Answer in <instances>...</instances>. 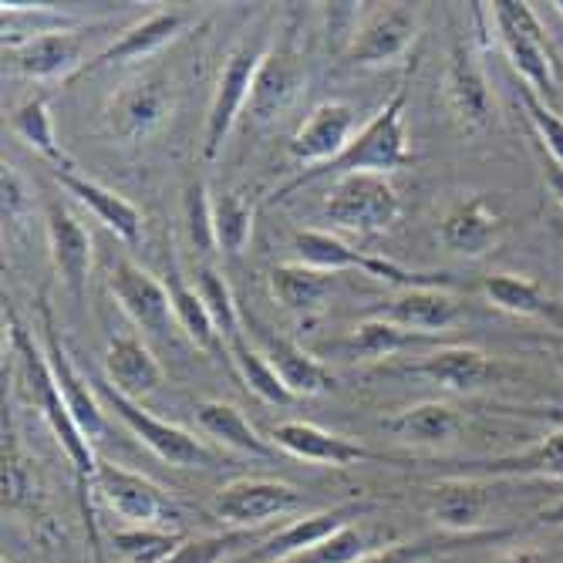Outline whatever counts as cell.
Instances as JSON below:
<instances>
[{
  "instance_id": "1",
  "label": "cell",
  "mask_w": 563,
  "mask_h": 563,
  "mask_svg": "<svg viewBox=\"0 0 563 563\" xmlns=\"http://www.w3.org/2000/svg\"><path fill=\"white\" fill-rule=\"evenodd\" d=\"M4 321H8L11 354H14V362H18V385H21V395L37 408L41 416H44L47 429L55 432L62 452L68 455V463H71V470H75V479H78L81 514H85V523H88V533H91L95 560H98V563H106V556H101V547H98L95 523H91V496H88V489L95 486V476H98V463H101V459H95L88 435H85V432L78 429V422L71 419L68 405H65V395H62V388H58V382H55V372H51V365H47L44 347L34 344V338L27 334V328L18 321L14 311H8Z\"/></svg>"
},
{
  "instance_id": "2",
  "label": "cell",
  "mask_w": 563,
  "mask_h": 563,
  "mask_svg": "<svg viewBox=\"0 0 563 563\" xmlns=\"http://www.w3.org/2000/svg\"><path fill=\"white\" fill-rule=\"evenodd\" d=\"M419 71V47L416 55L405 62V71L391 91V98L382 106V112L351 139V145L341 152V156L328 166L318 169H303L297 173L290 183H284L274 199H287L290 192L311 186L324 176H351V173H378L388 176L395 169H405L412 163V145H408V132H405V106H408V91H412V78Z\"/></svg>"
},
{
  "instance_id": "3",
  "label": "cell",
  "mask_w": 563,
  "mask_h": 563,
  "mask_svg": "<svg viewBox=\"0 0 563 563\" xmlns=\"http://www.w3.org/2000/svg\"><path fill=\"white\" fill-rule=\"evenodd\" d=\"M271 51V34L267 27H253L246 31L236 47L227 55L223 68H220V78H217V91H213V101H210V112H207V122H202V159L213 163L220 159V152L233 132V125L240 122V115H246L250 109V98H253V85H257V75H261V65Z\"/></svg>"
},
{
  "instance_id": "4",
  "label": "cell",
  "mask_w": 563,
  "mask_h": 563,
  "mask_svg": "<svg viewBox=\"0 0 563 563\" xmlns=\"http://www.w3.org/2000/svg\"><path fill=\"white\" fill-rule=\"evenodd\" d=\"M486 11L496 24L499 47L506 51L514 71L523 78L527 88H533L547 101V106H556L560 101V62L553 55V47H550L533 8L520 4V0H496V4H486Z\"/></svg>"
},
{
  "instance_id": "5",
  "label": "cell",
  "mask_w": 563,
  "mask_h": 563,
  "mask_svg": "<svg viewBox=\"0 0 563 563\" xmlns=\"http://www.w3.org/2000/svg\"><path fill=\"white\" fill-rule=\"evenodd\" d=\"M91 385H95L101 405H106V412H112L152 455H159L163 463L179 466V470H192V466L210 470V466H217V452L210 445H202L183 426L156 419L152 412H145L135 398H125L122 391H115L109 382H91Z\"/></svg>"
},
{
  "instance_id": "6",
  "label": "cell",
  "mask_w": 563,
  "mask_h": 563,
  "mask_svg": "<svg viewBox=\"0 0 563 563\" xmlns=\"http://www.w3.org/2000/svg\"><path fill=\"white\" fill-rule=\"evenodd\" d=\"M91 493L106 503L115 517H122L129 527H159V530H179L186 520L179 503L156 486L148 476L125 470L119 463H98V476Z\"/></svg>"
},
{
  "instance_id": "7",
  "label": "cell",
  "mask_w": 563,
  "mask_h": 563,
  "mask_svg": "<svg viewBox=\"0 0 563 563\" xmlns=\"http://www.w3.org/2000/svg\"><path fill=\"white\" fill-rule=\"evenodd\" d=\"M324 217L347 233H385L401 217V199L388 176L351 173L328 189Z\"/></svg>"
},
{
  "instance_id": "8",
  "label": "cell",
  "mask_w": 563,
  "mask_h": 563,
  "mask_svg": "<svg viewBox=\"0 0 563 563\" xmlns=\"http://www.w3.org/2000/svg\"><path fill=\"white\" fill-rule=\"evenodd\" d=\"M294 246L300 253V264L318 267L324 274H341V271H365L375 280H385L398 290H416V287H449V274H422V271H408L395 261L372 257V253H357L338 236L324 230H300L294 236Z\"/></svg>"
},
{
  "instance_id": "9",
  "label": "cell",
  "mask_w": 563,
  "mask_h": 563,
  "mask_svg": "<svg viewBox=\"0 0 563 563\" xmlns=\"http://www.w3.org/2000/svg\"><path fill=\"white\" fill-rule=\"evenodd\" d=\"M176 85L166 71H145L125 81L106 106V129L119 142H142L173 112Z\"/></svg>"
},
{
  "instance_id": "10",
  "label": "cell",
  "mask_w": 563,
  "mask_h": 563,
  "mask_svg": "<svg viewBox=\"0 0 563 563\" xmlns=\"http://www.w3.org/2000/svg\"><path fill=\"white\" fill-rule=\"evenodd\" d=\"M37 314H41V334H44V354H47V365L55 372V382L65 395V405L71 419L78 422V429L88 435V442H98L101 435L109 432V416H106V405H101L95 385L75 368L71 354L58 334V324H55V314H51V303H47V294L37 297Z\"/></svg>"
},
{
  "instance_id": "11",
  "label": "cell",
  "mask_w": 563,
  "mask_h": 563,
  "mask_svg": "<svg viewBox=\"0 0 563 563\" xmlns=\"http://www.w3.org/2000/svg\"><path fill=\"white\" fill-rule=\"evenodd\" d=\"M300 506H303V493L297 486L284 479H267V476H246V479L227 483L213 496L210 509L230 530H246V527L280 520Z\"/></svg>"
},
{
  "instance_id": "12",
  "label": "cell",
  "mask_w": 563,
  "mask_h": 563,
  "mask_svg": "<svg viewBox=\"0 0 563 563\" xmlns=\"http://www.w3.org/2000/svg\"><path fill=\"white\" fill-rule=\"evenodd\" d=\"M109 290L129 314V321L148 338H169V331L176 328L169 287L159 277L142 271L125 253H119L109 267Z\"/></svg>"
},
{
  "instance_id": "13",
  "label": "cell",
  "mask_w": 563,
  "mask_h": 563,
  "mask_svg": "<svg viewBox=\"0 0 563 563\" xmlns=\"http://www.w3.org/2000/svg\"><path fill=\"white\" fill-rule=\"evenodd\" d=\"M419 21H422V11L408 4H388V8L372 11L354 27L347 51H344V62L354 68H378L408 55L412 44L419 41Z\"/></svg>"
},
{
  "instance_id": "14",
  "label": "cell",
  "mask_w": 563,
  "mask_h": 563,
  "mask_svg": "<svg viewBox=\"0 0 563 563\" xmlns=\"http://www.w3.org/2000/svg\"><path fill=\"white\" fill-rule=\"evenodd\" d=\"M303 81H307L303 55H300V47L294 44V37L287 34L280 44H271V51H267L261 75H257V85H253L246 119L253 125L277 122L297 101V95L303 91Z\"/></svg>"
},
{
  "instance_id": "15",
  "label": "cell",
  "mask_w": 563,
  "mask_h": 563,
  "mask_svg": "<svg viewBox=\"0 0 563 563\" xmlns=\"http://www.w3.org/2000/svg\"><path fill=\"white\" fill-rule=\"evenodd\" d=\"M44 230H47V250L51 264L62 284L68 287L75 303H85L88 277H91V236L81 227V220L65 207L62 199H44Z\"/></svg>"
},
{
  "instance_id": "16",
  "label": "cell",
  "mask_w": 563,
  "mask_h": 563,
  "mask_svg": "<svg viewBox=\"0 0 563 563\" xmlns=\"http://www.w3.org/2000/svg\"><path fill=\"white\" fill-rule=\"evenodd\" d=\"M85 44H88V34H81L75 27L37 34V37L11 47V58H14L11 65L18 75H24L31 81H68V78L81 75L88 65Z\"/></svg>"
},
{
  "instance_id": "17",
  "label": "cell",
  "mask_w": 563,
  "mask_h": 563,
  "mask_svg": "<svg viewBox=\"0 0 563 563\" xmlns=\"http://www.w3.org/2000/svg\"><path fill=\"white\" fill-rule=\"evenodd\" d=\"M368 503H347V506H331V509H321V514H307L294 523H287L284 530H277L274 537H267L261 547L246 550L236 563H277V560H287L307 547H318L324 543L328 537H334L338 530L351 527L362 514H368Z\"/></svg>"
},
{
  "instance_id": "18",
  "label": "cell",
  "mask_w": 563,
  "mask_h": 563,
  "mask_svg": "<svg viewBox=\"0 0 563 563\" xmlns=\"http://www.w3.org/2000/svg\"><path fill=\"white\" fill-rule=\"evenodd\" d=\"M489 506H493L489 479L452 476L429 489V517L439 523L442 533H452V537L483 533Z\"/></svg>"
},
{
  "instance_id": "19",
  "label": "cell",
  "mask_w": 563,
  "mask_h": 563,
  "mask_svg": "<svg viewBox=\"0 0 563 563\" xmlns=\"http://www.w3.org/2000/svg\"><path fill=\"white\" fill-rule=\"evenodd\" d=\"M372 318L391 321L398 328L419 331V334H445L459 318H463V300L449 294V287H416L398 290L388 300L372 307Z\"/></svg>"
},
{
  "instance_id": "20",
  "label": "cell",
  "mask_w": 563,
  "mask_h": 563,
  "mask_svg": "<svg viewBox=\"0 0 563 563\" xmlns=\"http://www.w3.org/2000/svg\"><path fill=\"white\" fill-rule=\"evenodd\" d=\"M271 442H274V449H284L287 455L300 459V463L331 466V470H347V466L375 459L362 442L328 432L314 422H280L271 429Z\"/></svg>"
},
{
  "instance_id": "21",
  "label": "cell",
  "mask_w": 563,
  "mask_h": 563,
  "mask_svg": "<svg viewBox=\"0 0 563 563\" xmlns=\"http://www.w3.org/2000/svg\"><path fill=\"white\" fill-rule=\"evenodd\" d=\"M445 98L449 109L466 129H486L493 119V98L489 85L479 65L476 47L466 37L452 41V58H449V75H445Z\"/></svg>"
},
{
  "instance_id": "22",
  "label": "cell",
  "mask_w": 563,
  "mask_h": 563,
  "mask_svg": "<svg viewBox=\"0 0 563 563\" xmlns=\"http://www.w3.org/2000/svg\"><path fill=\"white\" fill-rule=\"evenodd\" d=\"M351 132H354V109L347 101H324L294 132L287 152L307 169H318L334 163L351 145Z\"/></svg>"
},
{
  "instance_id": "23",
  "label": "cell",
  "mask_w": 563,
  "mask_h": 563,
  "mask_svg": "<svg viewBox=\"0 0 563 563\" xmlns=\"http://www.w3.org/2000/svg\"><path fill=\"white\" fill-rule=\"evenodd\" d=\"M493 357L473 344H442L429 351L422 362L405 365V375L426 378L452 395H473L493 378Z\"/></svg>"
},
{
  "instance_id": "24",
  "label": "cell",
  "mask_w": 563,
  "mask_h": 563,
  "mask_svg": "<svg viewBox=\"0 0 563 563\" xmlns=\"http://www.w3.org/2000/svg\"><path fill=\"white\" fill-rule=\"evenodd\" d=\"M506 233V223L499 213L489 210V202L483 196H466L442 217L439 223V240L445 250L459 253V257H486L489 250L499 246Z\"/></svg>"
},
{
  "instance_id": "25",
  "label": "cell",
  "mask_w": 563,
  "mask_h": 563,
  "mask_svg": "<svg viewBox=\"0 0 563 563\" xmlns=\"http://www.w3.org/2000/svg\"><path fill=\"white\" fill-rule=\"evenodd\" d=\"M459 476L476 479H563V429L547 432L540 442L493 459H473Z\"/></svg>"
},
{
  "instance_id": "26",
  "label": "cell",
  "mask_w": 563,
  "mask_h": 563,
  "mask_svg": "<svg viewBox=\"0 0 563 563\" xmlns=\"http://www.w3.org/2000/svg\"><path fill=\"white\" fill-rule=\"evenodd\" d=\"M183 27H186V14H179V11H156V14H148V18H142L139 24H132L129 31H122L112 44H106L101 51H95L81 75H91V71H101V68H112V65H122V62L152 58V55H156V51H163L173 37H179Z\"/></svg>"
},
{
  "instance_id": "27",
  "label": "cell",
  "mask_w": 563,
  "mask_h": 563,
  "mask_svg": "<svg viewBox=\"0 0 563 563\" xmlns=\"http://www.w3.org/2000/svg\"><path fill=\"white\" fill-rule=\"evenodd\" d=\"M106 378L115 391H122L125 398H142L159 391V385L166 382V372L159 365V357L152 354V347L125 331V334H112L109 351H106Z\"/></svg>"
},
{
  "instance_id": "28",
  "label": "cell",
  "mask_w": 563,
  "mask_h": 563,
  "mask_svg": "<svg viewBox=\"0 0 563 563\" xmlns=\"http://www.w3.org/2000/svg\"><path fill=\"white\" fill-rule=\"evenodd\" d=\"M55 179L68 196H75L81 207L91 210V217L98 223H106L122 243H129V246L142 243V213L132 207L125 196H119L115 189L101 186V183L75 173V169H55Z\"/></svg>"
},
{
  "instance_id": "29",
  "label": "cell",
  "mask_w": 563,
  "mask_h": 563,
  "mask_svg": "<svg viewBox=\"0 0 563 563\" xmlns=\"http://www.w3.org/2000/svg\"><path fill=\"white\" fill-rule=\"evenodd\" d=\"M382 429L395 435L405 445L416 449H442L459 439V432L466 429V419L455 412L452 405L442 401H419L412 408H401V412L382 419Z\"/></svg>"
},
{
  "instance_id": "30",
  "label": "cell",
  "mask_w": 563,
  "mask_h": 563,
  "mask_svg": "<svg viewBox=\"0 0 563 563\" xmlns=\"http://www.w3.org/2000/svg\"><path fill=\"white\" fill-rule=\"evenodd\" d=\"M261 351L267 354V362L274 365V372L280 375V382L287 385V391L294 398H311V395H324L338 385L334 372L321 362V357L307 354L303 347H297L294 341L271 334L267 328H261Z\"/></svg>"
},
{
  "instance_id": "31",
  "label": "cell",
  "mask_w": 563,
  "mask_h": 563,
  "mask_svg": "<svg viewBox=\"0 0 563 563\" xmlns=\"http://www.w3.org/2000/svg\"><path fill=\"white\" fill-rule=\"evenodd\" d=\"M483 297L503 314L514 318H530L550 328H563V303L553 300L537 280L520 277V274H489L479 284Z\"/></svg>"
},
{
  "instance_id": "32",
  "label": "cell",
  "mask_w": 563,
  "mask_h": 563,
  "mask_svg": "<svg viewBox=\"0 0 563 563\" xmlns=\"http://www.w3.org/2000/svg\"><path fill=\"white\" fill-rule=\"evenodd\" d=\"M274 300L284 307L287 314L307 321V318H318L328 297H331V274L318 271V267H307V264H277L267 277Z\"/></svg>"
},
{
  "instance_id": "33",
  "label": "cell",
  "mask_w": 563,
  "mask_h": 563,
  "mask_svg": "<svg viewBox=\"0 0 563 563\" xmlns=\"http://www.w3.org/2000/svg\"><path fill=\"white\" fill-rule=\"evenodd\" d=\"M196 422L199 429L207 432L213 442L227 445V449H236L243 455H257V459H274V442L264 439L257 429L250 426V419L240 412L236 405L230 401H220V398H207L196 405Z\"/></svg>"
},
{
  "instance_id": "34",
  "label": "cell",
  "mask_w": 563,
  "mask_h": 563,
  "mask_svg": "<svg viewBox=\"0 0 563 563\" xmlns=\"http://www.w3.org/2000/svg\"><path fill=\"white\" fill-rule=\"evenodd\" d=\"M166 287H169V297H173V314H176V328L207 354H227V341L210 314V307L202 303L199 290L189 287L176 267V261L169 264V274H166Z\"/></svg>"
},
{
  "instance_id": "35",
  "label": "cell",
  "mask_w": 563,
  "mask_h": 563,
  "mask_svg": "<svg viewBox=\"0 0 563 563\" xmlns=\"http://www.w3.org/2000/svg\"><path fill=\"white\" fill-rule=\"evenodd\" d=\"M419 344L442 347V334H419V331L398 328L382 318H365L362 324H354L351 338L344 341V354L357 357V362H378V357H391V354H401Z\"/></svg>"
},
{
  "instance_id": "36",
  "label": "cell",
  "mask_w": 563,
  "mask_h": 563,
  "mask_svg": "<svg viewBox=\"0 0 563 563\" xmlns=\"http://www.w3.org/2000/svg\"><path fill=\"white\" fill-rule=\"evenodd\" d=\"M11 129L21 142H27L37 156H44L55 169H78L68 152L62 148L58 135H55V119H51V109H47V98L37 95L31 101H24V106L11 115Z\"/></svg>"
},
{
  "instance_id": "37",
  "label": "cell",
  "mask_w": 563,
  "mask_h": 563,
  "mask_svg": "<svg viewBox=\"0 0 563 563\" xmlns=\"http://www.w3.org/2000/svg\"><path fill=\"white\" fill-rule=\"evenodd\" d=\"M227 357L233 362V368L243 378V385L253 395H257L261 401H267V405H290L294 401V395L287 391V385L280 382V375L267 362V354L261 347H253L246 341V334H240V338H233L227 344Z\"/></svg>"
},
{
  "instance_id": "38",
  "label": "cell",
  "mask_w": 563,
  "mask_h": 563,
  "mask_svg": "<svg viewBox=\"0 0 563 563\" xmlns=\"http://www.w3.org/2000/svg\"><path fill=\"white\" fill-rule=\"evenodd\" d=\"M210 217H213V236L217 250L227 257H240L253 236V207L233 189H223L210 199Z\"/></svg>"
},
{
  "instance_id": "39",
  "label": "cell",
  "mask_w": 563,
  "mask_h": 563,
  "mask_svg": "<svg viewBox=\"0 0 563 563\" xmlns=\"http://www.w3.org/2000/svg\"><path fill=\"white\" fill-rule=\"evenodd\" d=\"M179 530H159V527H129L112 537V550L125 563H166L183 547Z\"/></svg>"
},
{
  "instance_id": "40",
  "label": "cell",
  "mask_w": 563,
  "mask_h": 563,
  "mask_svg": "<svg viewBox=\"0 0 563 563\" xmlns=\"http://www.w3.org/2000/svg\"><path fill=\"white\" fill-rule=\"evenodd\" d=\"M375 547H378V537L372 530L351 523V527L338 530L334 537H328L324 543L307 547L287 560H277V563H354V560L375 553Z\"/></svg>"
},
{
  "instance_id": "41",
  "label": "cell",
  "mask_w": 563,
  "mask_h": 563,
  "mask_svg": "<svg viewBox=\"0 0 563 563\" xmlns=\"http://www.w3.org/2000/svg\"><path fill=\"white\" fill-rule=\"evenodd\" d=\"M196 290H199L202 303L210 307V314H213L223 341L230 344L233 338H240L243 334V321H240V311H236L233 290H230L227 277L213 264H196Z\"/></svg>"
},
{
  "instance_id": "42",
  "label": "cell",
  "mask_w": 563,
  "mask_h": 563,
  "mask_svg": "<svg viewBox=\"0 0 563 563\" xmlns=\"http://www.w3.org/2000/svg\"><path fill=\"white\" fill-rule=\"evenodd\" d=\"M0 483H4V509H21L31 499V470L27 459L21 455V442L14 432V419L4 412V470H0Z\"/></svg>"
},
{
  "instance_id": "43",
  "label": "cell",
  "mask_w": 563,
  "mask_h": 563,
  "mask_svg": "<svg viewBox=\"0 0 563 563\" xmlns=\"http://www.w3.org/2000/svg\"><path fill=\"white\" fill-rule=\"evenodd\" d=\"M517 95H520V106H523L530 125L537 129L540 142L550 152V163L563 169V115H556V109L547 106V101L533 88H527V85H520Z\"/></svg>"
},
{
  "instance_id": "44",
  "label": "cell",
  "mask_w": 563,
  "mask_h": 563,
  "mask_svg": "<svg viewBox=\"0 0 563 563\" xmlns=\"http://www.w3.org/2000/svg\"><path fill=\"white\" fill-rule=\"evenodd\" d=\"M186 223H189V240L192 250L199 253V264H210L207 257L217 250V236H213V217H210V199H207V186L199 179L189 186L186 192Z\"/></svg>"
},
{
  "instance_id": "45",
  "label": "cell",
  "mask_w": 563,
  "mask_h": 563,
  "mask_svg": "<svg viewBox=\"0 0 563 563\" xmlns=\"http://www.w3.org/2000/svg\"><path fill=\"white\" fill-rule=\"evenodd\" d=\"M246 533L243 530H230V533H210V537H186L183 547L166 560V563H223L227 553L243 543Z\"/></svg>"
},
{
  "instance_id": "46",
  "label": "cell",
  "mask_w": 563,
  "mask_h": 563,
  "mask_svg": "<svg viewBox=\"0 0 563 563\" xmlns=\"http://www.w3.org/2000/svg\"><path fill=\"white\" fill-rule=\"evenodd\" d=\"M21 210V189H18V173L4 166V217H18Z\"/></svg>"
},
{
  "instance_id": "47",
  "label": "cell",
  "mask_w": 563,
  "mask_h": 563,
  "mask_svg": "<svg viewBox=\"0 0 563 563\" xmlns=\"http://www.w3.org/2000/svg\"><path fill=\"white\" fill-rule=\"evenodd\" d=\"M530 419H547L553 429H563V405H540V408H520Z\"/></svg>"
},
{
  "instance_id": "48",
  "label": "cell",
  "mask_w": 563,
  "mask_h": 563,
  "mask_svg": "<svg viewBox=\"0 0 563 563\" xmlns=\"http://www.w3.org/2000/svg\"><path fill=\"white\" fill-rule=\"evenodd\" d=\"M499 563H556V560L540 553V550H514V553H506Z\"/></svg>"
},
{
  "instance_id": "49",
  "label": "cell",
  "mask_w": 563,
  "mask_h": 563,
  "mask_svg": "<svg viewBox=\"0 0 563 563\" xmlns=\"http://www.w3.org/2000/svg\"><path fill=\"white\" fill-rule=\"evenodd\" d=\"M547 186H550V192H553V199L563 207V169L560 166H547Z\"/></svg>"
},
{
  "instance_id": "50",
  "label": "cell",
  "mask_w": 563,
  "mask_h": 563,
  "mask_svg": "<svg viewBox=\"0 0 563 563\" xmlns=\"http://www.w3.org/2000/svg\"><path fill=\"white\" fill-rule=\"evenodd\" d=\"M540 523L543 527H563V499L547 506V509H540Z\"/></svg>"
},
{
  "instance_id": "51",
  "label": "cell",
  "mask_w": 563,
  "mask_h": 563,
  "mask_svg": "<svg viewBox=\"0 0 563 563\" xmlns=\"http://www.w3.org/2000/svg\"><path fill=\"white\" fill-rule=\"evenodd\" d=\"M550 354H553V365H556L560 375H563V338H553V341H550Z\"/></svg>"
},
{
  "instance_id": "52",
  "label": "cell",
  "mask_w": 563,
  "mask_h": 563,
  "mask_svg": "<svg viewBox=\"0 0 563 563\" xmlns=\"http://www.w3.org/2000/svg\"><path fill=\"white\" fill-rule=\"evenodd\" d=\"M553 8H556V14L563 18V0H556V4H553Z\"/></svg>"
},
{
  "instance_id": "53",
  "label": "cell",
  "mask_w": 563,
  "mask_h": 563,
  "mask_svg": "<svg viewBox=\"0 0 563 563\" xmlns=\"http://www.w3.org/2000/svg\"><path fill=\"white\" fill-rule=\"evenodd\" d=\"M4 563H14V560H8V556H4Z\"/></svg>"
}]
</instances>
